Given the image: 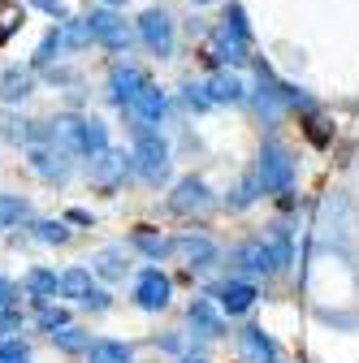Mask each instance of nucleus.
Listing matches in <instances>:
<instances>
[{
	"label": "nucleus",
	"instance_id": "1",
	"mask_svg": "<svg viewBox=\"0 0 359 363\" xmlns=\"http://www.w3.org/2000/svg\"><path fill=\"white\" fill-rule=\"evenodd\" d=\"M204 61L216 65V69H230V65H247L251 61V26H247L243 5H230V13L212 26Z\"/></svg>",
	"mask_w": 359,
	"mask_h": 363
},
{
	"label": "nucleus",
	"instance_id": "2",
	"mask_svg": "<svg viewBox=\"0 0 359 363\" xmlns=\"http://www.w3.org/2000/svg\"><path fill=\"white\" fill-rule=\"evenodd\" d=\"M255 177L264 195H294V182H299V164H294V152L277 139V134H268L264 147H260V160H255Z\"/></svg>",
	"mask_w": 359,
	"mask_h": 363
},
{
	"label": "nucleus",
	"instance_id": "3",
	"mask_svg": "<svg viewBox=\"0 0 359 363\" xmlns=\"http://www.w3.org/2000/svg\"><path fill=\"white\" fill-rule=\"evenodd\" d=\"M134 169H139L143 182H152V186H160V182L169 177V143L165 134L152 130V125H134Z\"/></svg>",
	"mask_w": 359,
	"mask_h": 363
},
{
	"label": "nucleus",
	"instance_id": "4",
	"mask_svg": "<svg viewBox=\"0 0 359 363\" xmlns=\"http://www.w3.org/2000/svg\"><path fill=\"white\" fill-rule=\"evenodd\" d=\"M230 264H234L238 277H251V281H255V277H277V272H286V264H282L277 247L268 242V234L238 242V247L230 251Z\"/></svg>",
	"mask_w": 359,
	"mask_h": 363
},
{
	"label": "nucleus",
	"instance_id": "5",
	"mask_svg": "<svg viewBox=\"0 0 359 363\" xmlns=\"http://www.w3.org/2000/svg\"><path fill=\"white\" fill-rule=\"evenodd\" d=\"M61 298H70V303H78L87 311H109L113 307L109 290L96 286V272L87 268V264H74V268L61 272Z\"/></svg>",
	"mask_w": 359,
	"mask_h": 363
},
{
	"label": "nucleus",
	"instance_id": "6",
	"mask_svg": "<svg viewBox=\"0 0 359 363\" xmlns=\"http://www.w3.org/2000/svg\"><path fill=\"white\" fill-rule=\"evenodd\" d=\"M35 139L53 143V147H61V152H70V156H87V117L61 113V117H53V121L35 125Z\"/></svg>",
	"mask_w": 359,
	"mask_h": 363
},
{
	"label": "nucleus",
	"instance_id": "7",
	"mask_svg": "<svg viewBox=\"0 0 359 363\" xmlns=\"http://www.w3.org/2000/svg\"><path fill=\"white\" fill-rule=\"evenodd\" d=\"M139 39H143V48H148L152 57L169 61L173 48H177V30H173L169 9H143V13H139Z\"/></svg>",
	"mask_w": 359,
	"mask_h": 363
},
{
	"label": "nucleus",
	"instance_id": "8",
	"mask_svg": "<svg viewBox=\"0 0 359 363\" xmlns=\"http://www.w3.org/2000/svg\"><path fill=\"white\" fill-rule=\"evenodd\" d=\"M87 22H92V35H96V43L100 48H109V52H130V26H126V18L121 13H113V5H104V9H92L87 13Z\"/></svg>",
	"mask_w": 359,
	"mask_h": 363
},
{
	"label": "nucleus",
	"instance_id": "9",
	"mask_svg": "<svg viewBox=\"0 0 359 363\" xmlns=\"http://www.w3.org/2000/svg\"><path fill=\"white\" fill-rule=\"evenodd\" d=\"M173 298V281H169V272L160 264H148L139 277H134V303H139L143 311H165Z\"/></svg>",
	"mask_w": 359,
	"mask_h": 363
},
{
	"label": "nucleus",
	"instance_id": "10",
	"mask_svg": "<svg viewBox=\"0 0 359 363\" xmlns=\"http://www.w3.org/2000/svg\"><path fill=\"white\" fill-rule=\"evenodd\" d=\"M130 169H134V156H126L117 147H104L100 156H92V186L113 195V191H121V182H126Z\"/></svg>",
	"mask_w": 359,
	"mask_h": 363
},
{
	"label": "nucleus",
	"instance_id": "11",
	"mask_svg": "<svg viewBox=\"0 0 359 363\" xmlns=\"http://www.w3.org/2000/svg\"><path fill=\"white\" fill-rule=\"evenodd\" d=\"M212 298H216V307L226 311V315H247L260 303V286L251 277H230V281H221L212 290Z\"/></svg>",
	"mask_w": 359,
	"mask_h": 363
},
{
	"label": "nucleus",
	"instance_id": "12",
	"mask_svg": "<svg viewBox=\"0 0 359 363\" xmlns=\"http://www.w3.org/2000/svg\"><path fill=\"white\" fill-rule=\"evenodd\" d=\"M152 78L139 69V65H130V61H117L113 69H109V100L117 104V108H130L134 104V96L148 86Z\"/></svg>",
	"mask_w": 359,
	"mask_h": 363
},
{
	"label": "nucleus",
	"instance_id": "13",
	"mask_svg": "<svg viewBox=\"0 0 359 363\" xmlns=\"http://www.w3.org/2000/svg\"><path fill=\"white\" fill-rule=\"evenodd\" d=\"M173 255L182 259L191 272H208V268L221 259V251H216V242H212L208 234H177V238H173Z\"/></svg>",
	"mask_w": 359,
	"mask_h": 363
},
{
	"label": "nucleus",
	"instance_id": "14",
	"mask_svg": "<svg viewBox=\"0 0 359 363\" xmlns=\"http://www.w3.org/2000/svg\"><path fill=\"white\" fill-rule=\"evenodd\" d=\"M204 208H212V191H208V182L204 177H182L173 186V195H169V212L173 216H191V212H204Z\"/></svg>",
	"mask_w": 359,
	"mask_h": 363
},
{
	"label": "nucleus",
	"instance_id": "15",
	"mask_svg": "<svg viewBox=\"0 0 359 363\" xmlns=\"http://www.w3.org/2000/svg\"><path fill=\"white\" fill-rule=\"evenodd\" d=\"M187 325H191L204 342H221V337H226V311H221L212 298H191Z\"/></svg>",
	"mask_w": 359,
	"mask_h": 363
},
{
	"label": "nucleus",
	"instance_id": "16",
	"mask_svg": "<svg viewBox=\"0 0 359 363\" xmlns=\"http://www.w3.org/2000/svg\"><path fill=\"white\" fill-rule=\"evenodd\" d=\"M126 113H130L134 121H139V125H152V130H156V125L165 121V113H169V96H165V91H160L156 82H148V86L139 91V96H134V104H130Z\"/></svg>",
	"mask_w": 359,
	"mask_h": 363
},
{
	"label": "nucleus",
	"instance_id": "17",
	"mask_svg": "<svg viewBox=\"0 0 359 363\" xmlns=\"http://www.w3.org/2000/svg\"><path fill=\"white\" fill-rule=\"evenodd\" d=\"M238 359L243 363H277V342L260 325H247V329H238Z\"/></svg>",
	"mask_w": 359,
	"mask_h": 363
},
{
	"label": "nucleus",
	"instance_id": "18",
	"mask_svg": "<svg viewBox=\"0 0 359 363\" xmlns=\"http://www.w3.org/2000/svg\"><path fill=\"white\" fill-rule=\"evenodd\" d=\"M204 91H208L212 104H247V100H251L247 82H243L238 74H230V69H216V74L204 82Z\"/></svg>",
	"mask_w": 359,
	"mask_h": 363
},
{
	"label": "nucleus",
	"instance_id": "19",
	"mask_svg": "<svg viewBox=\"0 0 359 363\" xmlns=\"http://www.w3.org/2000/svg\"><path fill=\"white\" fill-rule=\"evenodd\" d=\"M31 169L43 177V182H65L70 177V152L43 143V147H31Z\"/></svg>",
	"mask_w": 359,
	"mask_h": 363
},
{
	"label": "nucleus",
	"instance_id": "20",
	"mask_svg": "<svg viewBox=\"0 0 359 363\" xmlns=\"http://www.w3.org/2000/svg\"><path fill=\"white\" fill-rule=\"evenodd\" d=\"M22 294L35 303V307H43V303H53L57 294H61V277L53 268H31L26 277H22Z\"/></svg>",
	"mask_w": 359,
	"mask_h": 363
},
{
	"label": "nucleus",
	"instance_id": "21",
	"mask_svg": "<svg viewBox=\"0 0 359 363\" xmlns=\"http://www.w3.org/2000/svg\"><path fill=\"white\" fill-rule=\"evenodd\" d=\"M35 91V69H22V65H9L0 74V100L5 104H22Z\"/></svg>",
	"mask_w": 359,
	"mask_h": 363
},
{
	"label": "nucleus",
	"instance_id": "22",
	"mask_svg": "<svg viewBox=\"0 0 359 363\" xmlns=\"http://www.w3.org/2000/svg\"><path fill=\"white\" fill-rule=\"evenodd\" d=\"M130 247L139 251V255H148L152 264H160L165 255H173V238H165V234H156L152 225H139V230L130 234Z\"/></svg>",
	"mask_w": 359,
	"mask_h": 363
},
{
	"label": "nucleus",
	"instance_id": "23",
	"mask_svg": "<svg viewBox=\"0 0 359 363\" xmlns=\"http://www.w3.org/2000/svg\"><path fill=\"white\" fill-rule=\"evenodd\" d=\"M92 272H96V277H104V281H126V272H130L126 247H104V251H96V255H92Z\"/></svg>",
	"mask_w": 359,
	"mask_h": 363
},
{
	"label": "nucleus",
	"instance_id": "24",
	"mask_svg": "<svg viewBox=\"0 0 359 363\" xmlns=\"http://www.w3.org/2000/svg\"><path fill=\"white\" fill-rule=\"evenodd\" d=\"M87 363H134V346L117 337H96L87 350Z\"/></svg>",
	"mask_w": 359,
	"mask_h": 363
},
{
	"label": "nucleus",
	"instance_id": "25",
	"mask_svg": "<svg viewBox=\"0 0 359 363\" xmlns=\"http://www.w3.org/2000/svg\"><path fill=\"white\" fill-rule=\"evenodd\" d=\"M260 195H264L260 177H255V173H247V177L238 182V186H234V191L226 195V208H230V212H247V208H251V203H255Z\"/></svg>",
	"mask_w": 359,
	"mask_h": 363
},
{
	"label": "nucleus",
	"instance_id": "26",
	"mask_svg": "<svg viewBox=\"0 0 359 363\" xmlns=\"http://www.w3.org/2000/svg\"><path fill=\"white\" fill-rule=\"evenodd\" d=\"M48 337H53V346L65 350V354H87V350H92V333H82L78 325H61V329L48 333Z\"/></svg>",
	"mask_w": 359,
	"mask_h": 363
},
{
	"label": "nucleus",
	"instance_id": "27",
	"mask_svg": "<svg viewBox=\"0 0 359 363\" xmlns=\"http://www.w3.org/2000/svg\"><path fill=\"white\" fill-rule=\"evenodd\" d=\"M31 216V203L22 195H0V230H13Z\"/></svg>",
	"mask_w": 359,
	"mask_h": 363
},
{
	"label": "nucleus",
	"instance_id": "28",
	"mask_svg": "<svg viewBox=\"0 0 359 363\" xmlns=\"http://www.w3.org/2000/svg\"><path fill=\"white\" fill-rule=\"evenodd\" d=\"M303 130H307V139L316 143V147H329V143H333V125L325 121V113H321V108L303 117Z\"/></svg>",
	"mask_w": 359,
	"mask_h": 363
},
{
	"label": "nucleus",
	"instance_id": "29",
	"mask_svg": "<svg viewBox=\"0 0 359 363\" xmlns=\"http://www.w3.org/2000/svg\"><path fill=\"white\" fill-rule=\"evenodd\" d=\"M35 238L48 242V247L70 242V220H39V225H35Z\"/></svg>",
	"mask_w": 359,
	"mask_h": 363
},
{
	"label": "nucleus",
	"instance_id": "30",
	"mask_svg": "<svg viewBox=\"0 0 359 363\" xmlns=\"http://www.w3.org/2000/svg\"><path fill=\"white\" fill-rule=\"evenodd\" d=\"M104 147H109V125L100 117H87V160L100 156Z\"/></svg>",
	"mask_w": 359,
	"mask_h": 363
},
{
	"label": "nucleus",
	"instance_id": "31",
	"mask_svg": "<svg viewBox=\"0 0 359 363\" xmlns=\"http://www.w3.org/2000/svg\"><path fill=\"white\" fill-rule=\"evenodd\" d=\"M35 320H39V329H48V333H57L61 325H70V315H65L61 307H53V303H43V307L35 311Z\"/></svg>",
	"mask_w": 359,
	"mask_h": 363
},
{
	"label": "nucleus",
	"instance_id": "32",
	"mask_svg": "<svg viewBox=\"0 0 359 363\" xmlns=\"http://www.w3.org/2000/svg\"><path fill=\"white\" fill-rule=\"evenodd\" d=\"M0 363H31V350L22 337H5L0 342Z\"/></svg>",
	"mask_w": 359,
	"mask_h": 363
},
{
	"label": "nucleus",
	"instance_id": "33",
	"mask_svg": "<svg viewBox=\"0 0 359 363\" xmlns=\"http://www.w3.org/2000/svg\"><path fill=\"white\" fill-rule=\"evenodd\" d=\"M22 22V5H0V43H5Z\"/></svg>",
	"mask_w": 359,
	"mask_h": 363
},
{
	"label": "nucleus",
	"instance_id": "34",
	"mask_svg": "<svg viewBox=\"0 0 359 363\" xmlns=\"http://www.w3.org/2000/svg\"><path fill=\"white\" fill-rule=\"evenodd\" d=\"M316 315H321L325 325H338V329H359V315H355V311H325V307H321Z\"/></svg>",
	"mask_w": 359,
	"mask_h": 363
},
{
	"label": "nucleus",
	"instance_id": "35",
	"mask_svg": "<svg viewBox=\"0 0 359 363\" xmlns=\"http://www.w3.org/2000/svg\"><path fill=\"white\" fill-rule=\"evenodd\" d=\"M13 333H22V311H18V307L0 311V342H5V337H13Z\"/></svg>",
	"mask_w": 359,
	"mask_h": 363
},
{
	"label": "nucleus",
	"instance_id": "36",
	"mask_svg": "<svg viewBox=\"0 0 359 363\" xmlns=\"http://www.w3.org/2000/svg\"><path fill=\"white\" fill-rule=\"evenodd\" d=\"M182 91H187V104H191V108H199V113H204V108H212V100H208L204 82H187Z\"/></svg>",
	"mask_w": 359,
	"mask_h": 363
},
{
	"label": "nucleus",
	"instance_id": "37",
	"mask_svg": "<svg viewBox=\"0 0 359 363\" xmlns=\"http://www.w3.org/2000/svg\"><path fill=\"white\" fill-rule=\"evenodd\" d=\"M13 298H18V290H13V281L0 272V311H9L13 307Z\"/></svg>",
	"mask_w": 359,
	"mask_h": 363
},
{
	"label": "nucleus",
	"instance_id": "38",
	"mask_svg": "<svg viewBox=\"0 0 359 363\" xmlns=\"http://www.w3.org/2000/svg\"><path fill=\"white\" fill-rule=\"evenodd\" d=\"M31 5H39V9H48L53 18H65V0H31Z\"/></svg>",
	"mask_w": 359,
	"mask_h": 363
},
{
	"label": "nucleus",
	"instance_id": "39",
	"mask_svg": "<svg viewBox=\"0 0 359 363\" xmlns=\"http://www.w3.org/2000/svg\"><path fill=\"white\" fill-rule=\"evenodd\" d=\"M156 346H165L169 354H182V350H187V342H182V337H156Z\"/></svg>",
	"mask_w": 359,
	"mask_h": 363
},
{
	"label": "nucleus",
	"instance_id": "40",
	"mask_svg": "<svg viewBox=\"0 0 359 363\" xmlns=\"http://www.w3.org/2000/svg\"><path fill=\"white\" fill-rule=\"evenodd\" d=\"M65 220H70V225H92V212H82V208H70V212H65Z\"/></svg>",
	"mask_w": 359,
	"mask_h": 363
},
{
	"label": "nucleus",
	"instance_id": "41",
	"mask_svg": "<svg viewBox=\"0 0 359 363\" xmlns=\"http://www.w3.org/2000/svg\"><path fill=\"white\" fill-rule=\"evenodd\" d=\"M182 363H208L204 354H182Z\"/></svg>",
	"mask_w": 359,
	"mask_h": 363
},
{
	"label": "nucleus",
	"instance_id": "42",
	"mask_svg": "<svg viewBox=\"0 0 359 363\" xmlns=\"http://www.w3.org/2000/svg\"><path fill=\"white\" fill-rule=\"evenodd\" d=\"M191 5H216V0H191Z\"/></svg>",
	"mask_w": 359,
	"mask_h": 363
},
{
	"label": "nucleus",
	"instance_id": "43",
	"mask_svg": "<svg viewBox=\"0 0 359 363\" xmlns=\"http://www.w3.org/2000/svg\"><path fill=\"white\" fill-rule=\"evenodd\" d=\"M104 5H113V9H117V5H126V0H104Z\"/></svg>",
	"mask_w": 359,
	"mask_h": 363
}]
</instances>
